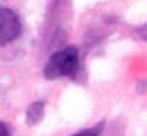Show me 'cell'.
<instances>
[{
    "instance_id": "6da1fadb",
    "label": "cell",
    "mask_w": 147,
    "mask_h": 136,
    "mask_svg": "<svg viewBox=\"0 0 147 136\" xmlns=\"http://www.w3.org/2000/svg\"><path fill=\"white\" fill-rule=\"evenodd\" d=\"M79 70V51L77 47H64L55 51L49 62L45 64V77L60 79V77H73Z\"/></svg>"
},
{
    "instance_id": "7a4b0ae2",
    "label": "cell",
    "mask_w": 147,
    "mask_h": 136,
    "mask_svg": "<svg viewBox=\"0 0 147 136\" xmlns=\"http://www.w3.org/2000/svg\"><path fill=\"white\" fill-rule=\"evenodd\" d=\"M22 32V21L11 9L0 7V47L13 43Z\"/></svg>"
},
{
    "instance_id": "3957f363",
    "label": "cell",
    "mask_w": 147,
    "mask_h": 136,
    "mask_svg": "<svg viewBox=\"0 0 147 136\" xmlns=\"http://www.w3.org/2000/svg\"><path fill=\"white\" fill-rule=\"evenodd\" d=\"M43 115H45V102L43 100H36V102H32L28 107V113H26V121L30 125H36L40 119H43Z\"/></svg>"
},
{
    "instance_id": "277c9868",
    "label": "cell",
    "mask_w": 147,
    "mask_h": 136,
    "mask_svg": "<svg viewBox=\"0 0 147 136\" xmlns=\"http://www.w3.org/2000/svg\"><path fill=\"white\" fill-rule=\"evenodd\" d=\"M100 130H102V125H98V128H90V130H81V132L73 134V136H100Z\"/></svg>"
},
{
    "instance_id": "5b68a950",
    "label": "cell",
    "mask_w": 147,
    "mask_h": 136,
    "mask_svg": "<svg viewBox=\"0 0 147 136\" xmlns=\"http://www.w3.org/2000/svg\"><path fill=\"white\" fill-rule=\"evenodd\" d=\"M0 136H11V132H9V128H7V123H2V121H0Z\"/></svg>"
}]
</instances>
